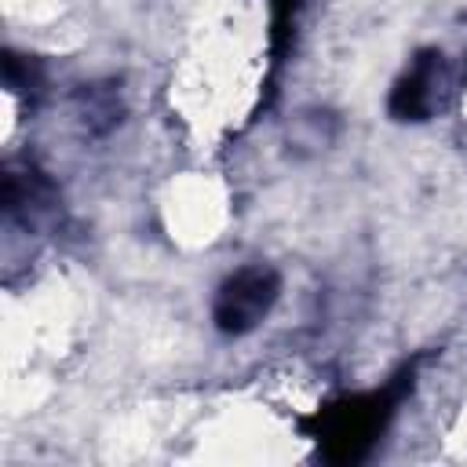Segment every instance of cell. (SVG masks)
<instances>
[{"label":"cell","instance_id":"1","mask_svg":"<svg viewBox=\"0 0 467 467\" xmlns=\"http://www.w3.org/2000/svg\"><path fill=\"white\" fill-rule=\"evenodd\" d=\"M390 405H394V398L387 390H372V394H350V398L321 409L314 420V434L325 445V456L336 463L361 460L368 452V445L376 441V434L383 431Z\"/></svg>","mask_w":467,"mask_h":467},{"label":"cell","instance_id":"2","mask_svg":"<svg viewBox=\"0 0 467 467\" xmlns=\"http://www.w3.org/2000/svg\"><path fill=\"white\" fill-rule=\"evenodd\" d=\"M281 292V281L270 266H241L237 274H230L215 296V325L226 332V336H241L248 328H255L274 299Z\"/></svg>","mask_w":467,"mask_h":467},{"label":"cell","instance_id":"3","mask_svg":"<svg viewBox=\"0 0 467 467\" xmlns=\"http://www.w3.org/2000/svg\"><path fill=\"white\" fill-rule=\"evenodd\" d=\"M441 84V55L434 51H423L409 73L394 84L390 91V113L398 120H423L431 109H434V99H438V88Z\"/></svg>","mask_w":467,"mask_h":467}]
</instances>
